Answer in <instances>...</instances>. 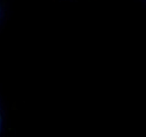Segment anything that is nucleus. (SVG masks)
Here are the masks:
<instances>
[{
    "label": "nucleus",
    "mask_w": 146,
    "mask_h": 137,
    "mask_svg": "<svg viewBox=\"0 0 146 137\" xmlns=\"http://www.w3.org/2000/svg\"><path fill=\"white\" fill-rule=\"evenodd\" d=\"M0 125H1V120H0Z\"/></svg>",
    "instance_id": "f257e3e1"
}]
</instances>
